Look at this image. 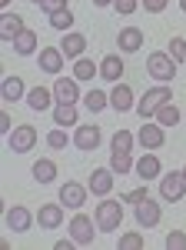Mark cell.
I'll return each mask as SVG.
<instances>
[{
  "label": "cell",
  "instance_id": "6da1fadb",
  "mask_svg": "<svg viewBox=\"0 0 186 250\" xmlns=\"http://www.w3.org/2000/svg\"><path fill=\"white\" fill-rule=\"evenodd\" d=\"M96 230L103 233H113L120 230V224H123V200H110V197H103L100 204H96Z\"/></svg>",
  "mask_w": 186,
  "mask_h": 250
},
{
  "label": "cell",
  "instance_id": "7a4b0ae2",
  "mask_svg": "<svg viewBox=\"0 0 186 250\" xmlns=\"http://www.w3.org/2000/svg\"><path fill=\"white\" fill-rule=\"evenodd\" d=\"M167 100H173V90H169L167 83H160V87L147 90V94L136 100V114L143 117V120H153V117H156V110H160Z\"/></svg>",
  "mask_w": 186,
  "mask_h": 250
},
{
  "label": "cell",
  "instance_id": "3957f363",
  "mask_svg": "<svg viewBox=\"0 0 186 250\" xmlns=\"http://www.w3.org/2000/svg\"><path fill=\"white\" fill-rule=\"evenodd\" d=\"M147 74H149V77H156L160 83H169V80L176 77V60L169 57V50H156V54H149V57H147Z\"/></svg>",
  "mask_w": 186,
  "mask_h": 250
},
{
  "label": "cell",
  "instance_id": "277c9868",
  "mask_svg": "<svg viewBox=\"0 0 186 250\" xmlns=\"http://www.w3.org/2000/svg\"><path fill=\"white\" fill-rule=\"evenodd\" d=\"M186 193V177L183 170H173L167 177H160V197L167 200V204H180Z\"/></svg>",
  "mask_w": 186,
  "mask_h": 250
},
{
  "label": "cell",
  "instance_id": "5b68a950",
  "mask_svg": "<svg viewBox=\"0 0 186 250\" xmlns=\"http://www.w3.org/2000/svg\"><path fill=\"white\" fill-rule=\"evenodd\" d=\"M34 144H37V130H34L30 124H20V127H14V130L7 134V147H10L14 154L34 150Z\"/></svg>",
  "mask_w": 186,
  "mask_h": 250
},
{
  "label": "cell",
  "instance_id": "8992f818",
  "mask_svg": "<svg viewBox=\"0 0 186 250\" xmlns=\"http://www.w3.org/2000/svg\"><path fill=\"white\" fill-rule=\"evenodd\" d=\"M34 220H37V217L27 210L23 204H14L10 210L3 213V224H7V230H14V233H27L30 227H34Z\"/></svg>",
  "mask_w": 186,
  "mask_h": 250
},
{
  "label": "cell",
  "instance_id": "52a82bcc",
  "mask_svg": "<svg viewBox=\"0 0 186 250\" xmlns=\"http://www.w3.org/2000/svg\"><path fill=\"white\" fill-rule=\"evenodd\" d=\"M93 220L96 217H87V213H76L74 220H70V237L76 240V247H90L93 244Z\"/></svg>",
  "mask_w": 186,
  "mask_h": 250
},
{
  "label": "cell",
  "instance_id": "ba28073f",
  "mask_svg": "<svg viewBox=\"0 0 186 250\" xmlns=\"http://www.w3.org/2000/svg\"><path fill=\"white\" fill-rule=\"evenodd\" d=\"M100 140H103V134H100V127H96V124H80V127H76V134H74L76 150H83V154L96 150V147H100Z\"/></svg>",
  "mask_w": 186,
  "mask_h": 250
},
{
  "label": "cell",
  "instance_id": "9c48e42d",
  "mask_svg": "<svg viewBox=\"0 0 186 250\" xmlns=\"http://www.w3.org/2000/svg\"><path fill=\"white\" fill-rule=\"evenodd\" d=\"M163 140H167L163 124H143V127L136 130V144H140L143 150H160V147H163Z\"/></svg>",
  "mask_w": 186,
  "mask_h": 250
},
{
  "label": "cell",
  "instance_id": "30bf717a",
  "mask_svg": "<svg viewBox=\"0 0 186 250\" xmlns=\"http://www.w3.org/2000/svg\"><path fill=\"white\" fill-rule=\"evenodd\" d=\"M87 193H90V187H83V184H76V180H67V184L60 187V204H67L70 210H80V207L87 204Z\"/></svg>",
  "mask_w": 186,
  "mask_h": 250
},
{
  "label": "cell",
  "instance_id": "8fae6325",
  "mask_svg": "<svg viewBox=\"0 0 186 250\" xmlns=\"http://www.w3.org/2000/svg\"><path fill=\"white\" fill-rule=\"evenodd\" d=\"M160 217H163V210H160V204H156L153 197H147V200H140V204H136V224H140L143 230L156 227V224H160Z\"/></svg>",
  "mask_w": 186,
  "mask_h": 250
},
{
  "label": "cell",
  "instance_id": "7c38bea8",
  "mask_svg": "<svg viewBox=\"0 0 186 250\" xmlns=\"http://www.w3.org/2000/svg\"><path fill=\"white\" fill-rule=\"evenodd\" d=\"M54 97H56V104H76L80 100V80L76 77H56L54 80Z\"/></svg>",
  "mask_w": 186,
  "mask_h": 250
},
{
  "label": "cell",
  "instance_id": "4fadbf2b",
  "mask_svg": "<svg viewBox=\"0 0 186 250\" xmlns=\"http://www.w3.org/2000/svg\"><path fill=\"white\" fill-rule=\"evenodd\" d=\"M23 30H27L23 17H20V14H10V10H3V17H0V37H3V43H14Z\"/></svg>",
  "mask_w": 186,
  "mask_h": 250
},
{
  "label": "cell",
  "instance_id": "5bb4252c",
  "mask_svg": "<svg viewBox=\"0 0 186 250\" xmlns=\"http://www.w3.org/2000/svg\"><path fill=\"white\" fill-rule=\"evenodd\" d=\"M63 50L60 47H43L40 50V57H37V63H40V70L43 74H54V77H60V70H63Z\"/></svg>",
  "mask_w": 186,
  "mask_h": 250
},
{
  "label": "cell",
  "instance_id": "9a60e30c",
  "mask_svg": "<svg viewBox=\"0 0 186 250\" xmlns=\"http://www.w3.org/2000/svg\"><path fill=\"white\" fill-rule=\"evenodd\" d=\"M37 224H40V230H56L63 224V204H40Z\"/></svg>",
  "mask_w": 186,
  "mask_h": 250
},
{
  "label": "cell",
  "instance_id": "2e32d148",
  "mask_svg": "<svg viewBox=\"0 0 186 250\" xmlns=\"http://www.w3.org/2000/svg\"><path fill=\"white\" fill-rule=\"evenodd\" d=\"M23 100H27V107H30V110L43 114V110H50V107H54L56 97H54V87H34V90H27Z\"/></svg>",
  "mask_w": 186,
  "mask_h": 250
},
{
  "label": "cell",
  "instance_id": "e0dca14e",
  "mask_svg": "<svg viewBox=\"0 0 186 250\" xmlns=\"http://www.w3.org/2000/svg\"><path fill=\"white\" fill-rule=\"evenodd\" d=\"M133 173H136V177L147 184V180H156V177L163 173V164H160V157H156V154H143L140 160H136Z\"/></svg>",
  "mask_w": 186,
  "mask_h": 250
},
{
  "label": "cell",
  "instance_id": "ac0fdd59",
  "mask_svg": "<svg viewBox=\"0 0 186 250\" xmlns=\"http://www.w3.org/2000/svg\"><path fill=\"white\" fill-rule=\"evenodd\" d=\"M113 177H116V173H113L110 167H100V170H93V173H90V180H87L90 193H96V197H107V193L113 190Z\"/></svg>",
  "mask_w": 186,
  "mask_h": 250
},
{
  "label": "cell",
  "instance_id": "d6986e66",
  "mask_svg": "<svg viewBox=\"0 0 186 250\" xmlns=\"http://www.w3.org/2000/svg\"><path fill=\"white\" fill-rule=\"evenodd\" d=\"M110 107L116 110V114H127V110H133V107H136L133 90L127 87V83H113V90H110Z\"/></svg>",
  "mask_w": 186,
  "mask_h": 250
},
{
  "label": "cell",
  "instance_id": "ffe728a7",
  "mask_svg": "<svg viewBox=\"0 0 186 250\" xmlns=\"http://www.w3.org/2000/svg\"><path fill=\"white\" fill-rule=\"evenodd\" d=\"M60 50H63V57H67V60L83 57V50H87V37H83V34H76V30H67L63 40H60Z\"/></svg>",
  "mask_w": 186,
  "mask_h": 250
},
{
  "label": "cell",
  "instance_id": "44dd1931",
  "mask_svg": "<svg viewBox=\"0 0 186 250\" xmlns=\"http://www.w3.org/2000/svg\"><path fill=\"white\" fill-rule=\"evenodd\" d=\"M116 43H120V54H136L143 47V30L140 27H123L116 34Z\"/></svg>",
  "mask_w": 186,
  "mask_h": 250
},
{
  "label": "cell",
  "instance_id": "7402d4cb",
  "mask_svg": "<svg viewBox=\"0 0 186 250\" xmlns=\"http://www.w3.org/2000/svg\"><path fill=\"white\" fill-rule=\"evenodd\" d=\"M123 60H120V54H107V57L100 60V77L110 80V83H120V77H123Z\"/></svg>",
  "mask_w": 186,
  "mask_h": 250
},
{
  "label": "cell",
  "instance_id": "603a6c76",
  "mask_svg": "<svg viewBox=\"0 0 186 250\" xmlns=\"http://www.w3.org/2000/svg\"><path fill=\"white\" fill-rule=\"evenodd\" d=\"M20 97H27V83L20 77H3V83H0V100L3 104H14Z\"/></svg>",
  "mask_w": 186,
  "mask_h": 250
},
{
  "label": "cell",
  "instance_id": "cb8c5ba5",
  "mask_svg": "<svg viewBox=\"0 0 186 250\" xmlns=\"http://www.w3.org/2000/svg\"><path fill=\"white\" fill-rule=\"evenodd\" d=\"M133 167H136V160H133L130 150H110V170L116 173V177L133 173Z\"/></svg>",
  "mask_w": 186,
  "mask_h": 250
},
{
  "label": "cell",
  "instance_id": "d4e9b609",
  "mask_svg": "<svg viewBox=\"0 0 186 250\" xmlns=\"http://www.w3.org/2000/svg\"><path fill=\"white\" fill-rule=\"evenodd\" d=\"M30 173H34V180H37V184H54V177H56V164L50 160V157H40L37 164L30 167Z\"/></svg>",
  "mask_w": 186,
  "mask_h": 250
},
{
  "label": "cell",
  "instance_id": "484cf974",
  "mask_svg": "<svg viewBox=\"0 0 186 250\" xmlns=\"http://www.w3.org/2000/svg\"><path fill=\"white\" fill-rule=\"evenodd\" d=\"M83 107H87L90 114H100V110H107V107H110V94H103V90H96V87H93V90L83 94Z\"/></svg>",
  "mask_w": 186,
  "mask_h": 250
},
{
  "label": "cell",
  "instance_id": "4316f807",
  "mask_svg": "<svg viewBox=\"0 0 186 250\" xmlns=\"http://www.w3.org/2000/svg\"><path fill=\"white\" fill-rule=\"evenodd\" d=\"M76 120H80V117H76V104H56L54 107V124L56 127H70Z\"/></svg>",
  "mask_w": 186,
  "mask_h": 250
},
{
  "label": "cell",
  "instance_id": "83f0119b",
  "mask_svg": "<svg viewBox=\"0 0 186 250\" xmlns=\"http://www.w3.org/2000/svg\"><path fill=\"white\" fill-rule=\"evenodd\" d=\"M153 120H156V124H163V127H176V124H180V107H176L173 100H167V104L156 110Z\"/></svg>",
  "mask_w": 186,
  "mask_h": 250
},
{
  "label": "cell",
  "instance_id": "f1b7e54d",
  "mask_svg": "<svg viewBox=\"0 0 186 250\" xmlns=\"http://www.w3.org/2000/svg\"><path fill=\"white\" fill-rule=\"evenodd\" d=\"M100 74V63H93L90 57H76V63H74V77L76 80H93Z\"/></svg>",
  "mask_w": 186,
  "mask_h": 250
},
{
  "label": "cell",
  "instance_id": "f546056e",
  "mask_svg": "<svg viewBox=\"0 0 186 250\" xmlns=\"http://www.w3.org/2000/svg\"><path fill=\"white\" fill-rule=\"evenodd\" d=\"M14 50H17L20 57H30V54L37 50V34H34V30H23V34L14 40Z\"/></svg>",
  "mask_w": 186,
  "mask_h": 250
},
{
  "label": "cell",
  "instance_id": "4dcf8cb0",
  "mask_svg": "<svg viewBox=\"0 0 186 250\" xmlns=\"http://www.w3.org/2000/svg\"><path fill=\"white\" fill-rule=\"evenodd\" d=\"M74 10H70V7H63V10H56V14H50V27H54V30H60V34H67V30H70V27H74Z\"/></svg>",
  "mask_w": 186,
  "mask_h": 250
},
{
  "label": "cell",
  "instance_id": "1f68e13d",
  "mask_svg": "<svg viewBox=\"0 0 186 250\" xmlns=\"http://www.w3.org/2000/svg\"><path fill=\"white\" fill-rule=\"evenodd\" d=\"M133 144H136V134H130V130H116L110 140V150H130L133 154Z\"/></svg>",
  "mask_w": 186,
  "mask_h": 250
},
{
  "label": "cell",
  "instance_id": "d6a6232c",
  "mask_svg": "<svg viewBox=\"0 0 186 250\" xmlns=\"http://www.w3.org/2000/svg\"><path fill=\"white\" fill-rule=\"evenodd\" d=\"M169 57L176 60V63H183V60H186V40L183 37H173V40H169Z\"/></svg>",
  "mask_w": 186,
  "mask_h": 250
},
{
  "label": "cell",
  "instance_id": "836d02e7",
  "mask_svg": "<svg viewBox=\"0 0 186 250\" xmlns=\"http://www.w3.org/2000/svg\"><path fill=\"white\" fill-rule=\"evenodd\" d=\"M163 244H167V250H183L186 247V233L183 230H169Z\"/></svg>",
  "mask_w": 186,
  "mask_h": 250
},
{
  "label": "cell",
  "instance_id": "e575fe53",
  "mask_svg": "<svg viewBox=\"0 0 186 250\" xmlns=\"http://www.w3.org/2000/svg\"><path fill=\"white\" fill-rule=\"evenodd\" d=\"M47 144H50L54 150H63V147H67V130H63V127L50 130V134H47Z\"/></svg>",
  "mask_w": 186,
  "mask_h": 250
},
{
  "label": "cell",
  "instance_id": "d590c367",
  "mask_svg": "<svg viewBox=\"0 0 186 250\" xmlns=\"http://www.w3.org/2000/svg\"><path fill=\"white\" fill-rule=\"evenodd\" d=\"M120 247L123 250H140L143 247V237H140V233H123V237H120Z\"/></svg>",
  "mask_w": 186,
  "mask_h": 250
},
{
  "label": "cell",
  "instance_id": "8d00e7d4",
  "mask_svg": "<svg viewBox=\"0 0 186 250\" xmlns=\"http://www.w3.org/2000/svg\"><path fill=\"white\" fill-rule=\"evenodd\" d=\"M113 7H116V14H120V17H130L133 10L140 7V0H113Z\"/></svg>",
  "mask_w": 186,
  "mask_h": 250
},
{
  "label": "cell",
  "instance_id": "74e56055",
  "mask_svg": "<svg viewBox=\"0 0 186 250\" xmlns=\"http://www.w3.org/2000/svg\"><path fill=\"white\" fill-rule=\"evenodd\" d=\"M147 197H149V190H147V187H136V190L123 193L120 200H123V204H140V200H147Z\"/></svg>",
  "mask_w": 186,
  "mask_h": 250
},
{
  "label": "cell",
  "instance_id": "f35d334b",
  "mask_svg": "<svg viewBox=\"0 0 186 250\" xmlns=\"http://www.w3.org/2000/svg\"><path fill=\"white\" fill-rule=\"evenodd\" d=\"M167 3H169V0H140V7H143L147 14H163Z\"/></svg>",
  "mask_w": 186,
  "mask_h": 250
},
{
  "label": "cell",
  "instance_id": "ab89813d",
  "mask_svg": "<svg viewBox=\"0 0 186 250\" xmlns=\"http://www.w3.org/2000/svg\"><path fill=\"white\" fill-rule=\"evenodd\" d=\"M40 7H43V10H47V17H50V14H56V10H63V7H67V0H43Z\"/></svg>",
  "mask_w": 186,
  "mask_h": 250
},
{
  "label": "cell",
  "instance_id": "60d3db41",
  "mask_svg": "<svg viewBox=\"0 0 186 250\" xmlns=\"http://www.w3.org/2000/svg\"><path fill=\"white\" fill-rule=\"evenodd\" d=\"M10 130H14V120H10V114H7V110H3V114H0V134L7 137Z\"/></svg>",
  "mask_w": 186,
  "mask_h": 250
},
{
  "label": "cell",
  "instance_id": "b9f144b4",
  "mask_svg": "<svg viewBox=\"0 0 186 250\" xmlns=\"http://www.w3.org/2000/svg\"><path fill=\"white\" fill-rule=\"evenodd\" d=\"M74 247H76L74 237H67V240H56V250H74Z\"/></svg>",
  "mask_w": 186,
  "mask_h": 250
},
{
  "label": "cell",
  "instance_id": "7bdbcfd3",
  "mask_svg": "<svg viewBox=\"0 0 186 250\" xmlns=\"http://www.w3.org/2000/svg\"><path fill=\"white\" fill-rule=\"evenodd\" d=\"M113 0H93V7H110Z\"/></svg>",
  "mask_w": 186,
  "mask_h": 250
},
{
  "label": "cell",
  "instance_id": "ee69618b",
  "mask_svg": "<svg viewBox=\"0 0 186 250\" xmlns=\"http://www.w3.org/2000/svg\"><path fill=\"white\" fill-rule=\"evenodd\" d=\"M0 7H3V10H7V7H10V0H0Z\"/></svg>",
  "mask_w": 186,
  "mask_h": 250
},
{
  "label": "cell",
  "instance_id": "f6af8a7d",
  "mask_svg": "<svg viewBox=\"0 0 186 250\" xmlns=\"http://www.w3.org/2000/svg\"><path fill=\"white\" fill-rule=\"evenodd\" d=\"M180 7H183V14H186V0H180Z\"/></svg>",
  "mask_w": 186,
  "mask_h": 250
},
{
  "label": "cell",
  "instance_id": "bcb514c9",
  "mask_svg": "<svg viewBox=\"0 0 186 250\" xmlns=\"http://www.w3.org/2000/svg\"><path fill=\"white\" fill-rule=\"evenodd\" d=\"M30 3H37V7H40V3H43V0H30Z\"/></svg>",
  "mask_w": 186,
  "mask_h": 250
},
{
  "label": "cell",
  "instance_id": "7dc6e473",
  "mask_svg": "<svg viewBox=\"0 0 186 250\" xmlns=\"http://www.w3.org/2000/svg\"><path fill=\"white\" fill-rule=\"evenodd\" d=\"M183 177H186V164H183Z\"/></svg>",
  "mask_w": 186,
  "mask_h": 250
}]
</instances>
